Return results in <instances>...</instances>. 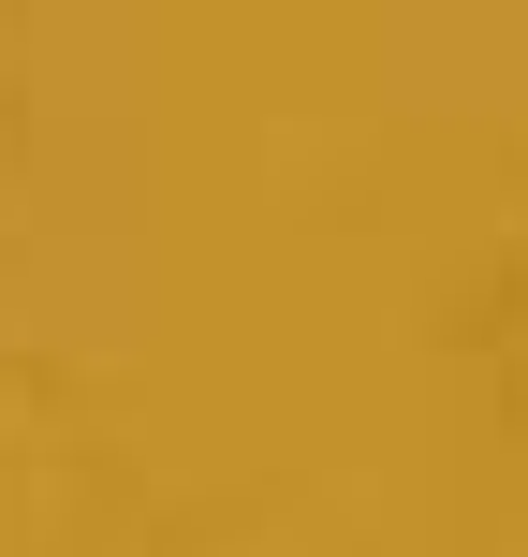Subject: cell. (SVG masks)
Wrapping results in <instances>:
<instances>
[]
</instances>
